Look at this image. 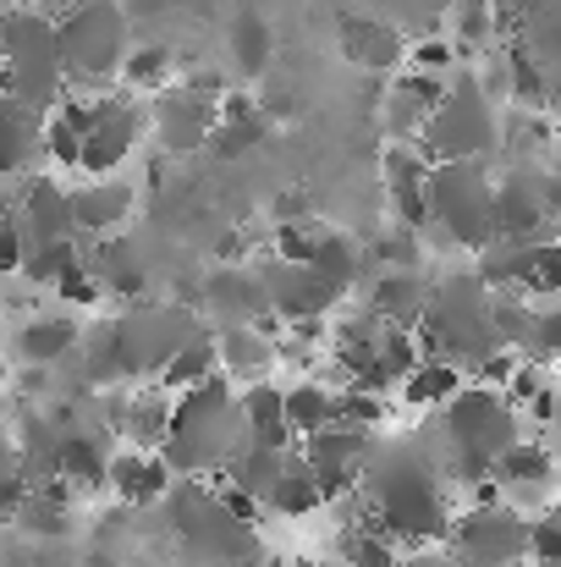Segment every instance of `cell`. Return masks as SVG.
Listing matches in <instances>:
<instances>
[{
	"label": "cell",
	"instance_id": "cell-44",
	"mask_svg": "<svg viewBox=\"0 0 561 567\" xmlns=\"http://www.w3.org/2000/svg\"><path fill=\"white\" fill-rule=\"evenodd\" d=\"M309 265H320L336 287H359V276H364V248L347 237V231H336V226H325V237H320V248H314V259Z\"/></svg>",
	"mask_w": 561,
	"mask_h": 567
},
{
	"label": "cell",
	"instance_id": "cell-3",
	"mask_svg": "<svg viewBox=\"0 0 561 567\" xmlns=\"http://www.w3.org/2000/svg\"><path fill=\"white\" fill-rule=\"evenodd\" d=\"M160 518L183 551V567H264L259 524L242 518L215 480H177Z\"/></svg>",
	"mask_w": 561,
	"mask_h": 567
},
{
	"label": "cell",
	"instance_id": "cell-11",
	"mask_svg": "<svg viewBox=\"0 0 561 567\" xmlns=\"http://www.w3.org/2000/svg\"><path fill=\"white\" fill-rule=\"evenodd\" d=\"M429 226L446 231L451 248L479 259L496 243V177H490V166H435Z\"/></svg>",
	"mask_w": 561,
	"mask_h": 567
},
{
	"label": "cell",
	"instance_id": "cell-40",
	"mask_svg": "<svg viewBox=\"0 0 561 567\" xmlns=\"http://www.w3.org/2000/svg\"><path fill=\"white\" fill-rule=\"evenodd\" d=\"M463 385H468V380H463V364H451V359H429V364H418V370L407 375L402 402H407V408H424V413H440Z\"/></svg>",
	"mask_w": 561,
	"mask_h": 567
},
{
	"label": "cell",
	"instance_id": "cell-15",
	"mask_svg": "<svg viewBox=\"0 0 561 567\" xmlns=\"http://www.w3.org/2000/svg\"><path fill=\"white\" fill-rule=\"evenodd\" d=\"M496 243H557L551 204H546V172L518 161L496 177Z\"/></svg>",
	"mask_w": 561,
	"mask_h": 567
},
{
	"label": "cell",
	"instance_id": "cell-18",
	"mask_svg": "<svg viewBox=\"0 0 561 567\" xmlns=\"http://www.w3.org/2000/svg\"><path fill=\"white\" fill-rule=\"evenodd\" d=\"M490 491H501V496H507L512 507H523V513H529V507L546 513V507L561 502V457L546 441H523V446H512V452L501 457Z\"/></svg>",
	"mask_w": 561,
	"mask_h": 567
},
{
	"label": "cell",
	"instance_id": "cell-45",
	"mask_svg": "<svg viewBox=\"0 0 561 567\" xmlns=\"http://www.w3.org/2000/svg\"><path fill=\"white\" fill-rule=\"evenodd\" d=\"M490 33H496V0H463V6H451V44H457V55H479L485 44H490Z\"/></svg>",
	"mask_w": 561,
	"mask_h": 567
},
{
	"label": "cell",
	"instance_id": "cell-34",
	"mask_svg": "<svg viewBox=\"0 0 561 567\" xmlns=\"http://www.w3.org/2000/svg\"><path fill=\"white\" fill-rule=\"evenodd\" d=\"M226 44H231V61L242 78H264L270 72V55H276V33H270V17L242 6L226 28Z\"/></svg>",
	"mask_w": 561,
	"mask_h": 567
},
{
	"label": "cell",
	"instance_id": "cell-23",
	"mask_svg": "<svg viewBox=\"0 0 561 567\" xmlns=\"http://www.w3.org/2000/svg\"><path fill=\"white\" fill-rule=\"evenodd\" d=\"M72 204H77V231L116 237L133 220V209H138V188L127 177H83L72 188Z\"/></svg>",
	"mask_w": 561,
	"mask_h": 567
},
{
	"label": "cell",
	"instance_id": "cell-25",
	"mask_svg": "<svg viewBox=\"0 0 561 567\" xmlns=\"http://www.w3.org/2000/svg\"><path fill=\"white\" fill-rule=\"evenodd\" d=\"M429 292H435V281H429L424 270H374L370 309L385 320V326L418 331L424 315H429Z\"/></svg>",
	"mask_w": 561,
	"mask_h": 567
},
{
	"label": "cell",
	"instance_id": "cell-27",
	"mask_svg": "<svg viewBox=\"0 0 561 567\" xmlns=\"http://www.w3.org/2000/svg\"><path fill=\"white\" fill-rule=\"evenodd\" d=\"M83 326L72 320V315H33V320H22L17 326V359L28 364V370H50V364H61V359H72V353H83Z\"/></svg>",
	"mask_w": 561,
	"mask_h": 567
},
{
	"label": "cell",
	"instance_id": "cell-22",
	"mask_svg": "<svg viewBox=\"0 0 561 567\" xmlns=\"http://www.w3.org/2000/svg\"><path fill=\"white\" fill-rule=\"evenodd\" d=\"M172 413H177V396L166 385H138L133 396L111 402V430L122 446H138V452H160L166 435H172Z\"/></svg>",
	"mask_w": 561,
	"mask_h": 567
},
{
	"label": "cell",
	"instance_id": "cell-1",
	"mask_svg": "<svg viewBox=\"0 0 561 567\" xmlns=\"http://www.w3.org/2000/svg\"><path fill=\"white\" fill-rule=\"evenodd\" d=\"M359 496H364V513L407 551H435L440 540H451V524L463 513L457 485L440 474V463L429 457V446L418 435L374 441Z\"/></svg>",
	"mask_w": 561,
	"mask_h": 567
},
{
	"label": "cell",
	"instance_id": "cell-5",
	"mask_svg": "<svg viewBox=\"0 0 561 567\" xmlns=\"http://www.w3.org/2000/svg\"><path fill=\"white\" fill-rule=\"evenodd\" d=\"M429 359H451V364H474L485 370L490 359L512 353L501 342V326H496V292L490 281L479 276V265H457L435 281L429 292V315L418 326Z\"/></svg>",
	"mask_w": 561,
	"mask_h": 567
},
{
	"label": "cell",
	"instance_id": "cell-39",
	"mask_svg": "<svg viewBox=\"0 0 561 567\" xmlns=\"http://www.w3.org/2000/svg\"><path fill=\"white\" fill-rule=\"evenodd\" d=\"M331 496L320 491V480H314V468L292 452V463H287V474H281V485H276V496H270V507L264 513H276V518H314L320 507H325Z\"/></svg>",
	"mask_w": 561,
	"mask_h": 567
},
{
	"label": "cell",
	"instance_id": "cell-2",
	"mask_svg": "<svg viewBox=\"0 0 561 567\" xmlns=\"http://www.w3.org/2000/svg\"><path fill=\"white\" fill-rule=\"evenodd\" d=\"M418 441L429 446V457L440 463V474L457 485V491H485L501 468V457L512 446H523V408L496 391V385H463L440 413L424 419Z\"/></svg>",
	"mask_w": 561,
	"mask_h": 567
},
{
	"label": "cell",
	"instance_id": "cell-46",
	"mask_svg": "<svg viewBox=\"0 0 561 567\" xmlns=\"http://www.w3.org/2000/svg\"><path fill=\"white\" fill-rule=\"evenodd\" d=\"M529 364H561V298H534V320H529V342H523Z\"/></svg>",
	"mask_w": 561,
	"mask_h": 567
},
{
	"label": "cell",
	"instance_id": "cell-32",
	"mask_svg": "<svg viewBox=\"0 0 561 567\" xmlns=\"http://www.w3.org/2000/svg\"><path fill=\"white\" fill-rule=\"evenodd\" d=\"M89 265H94V276L105 281V292H116L122 303H144L149 270H144V259H138V248H133L127 237H105Z\"/></svg>",
	"mask_w": 561,
	"mask_h": 567
},
{
	"label": "cell",
	"instance_id": "cell-41",
	"mask_svg": "<svg viewBox=\"0 0 561 567\" xmlns=\"http://www.w3.org/2000/svg\"><path fill=\"white\" fill-rule=\"evenodd\" d=\"M89 111H94V100H66V105L44 122V161H55V166H72V172H77L83 133H89Z\"/></svg>",
	"mask_w": 561,
	"mask_h": 567
},
{
	"label": "cell",
	"instance_id": "cell-58",
	"mask_svg": "<svg viewBox=\"0 0 561 567\" xmlns=\"http://www.w3.org/2000/svg\"><path fill=\"white\" fill-rule=\"evenodd\" d=\"M529 567H561V563H529Z\"/></svg>",
	"mask_w": 561,
	"mask_h": 567
},
{
	"label": "cell",
	"instance_id": "cell-31",
	"mask_svg": "<svg viewBox=\"0 0 561 567\" xmlns=\"http://www.w3.org/2000/svg\"><path fill=\"white\" fill-rule=\"evenodd\" d=\"M270 133H276V122L264 116V105L248 100V94H231V100H226V116H220V127H215L209 155H220V161H242L253 144H270Z\"/></svg>",
	"mask_w": 561,
	"mask_h": 567
},
{
	"label": "cell",
	"instance_id": "cell-43",
	"mask_svg": "<svg viewBox=\"0 0 561 567\" xmlns=\"http://www.w3.org/2000/svg\"><path fill=\"white\" fill-rule=\"evenodd\" d=\"M215 375H220V337L204 331L193 348H183V359L166 370L160 385H166L172 396H183V391H193V385H204V380H215Z\"/></svg>",
	"mask_w": 561,
	"mask_h": 567
},
{
	"label": "cell",
	"instance_id": "cell-29",
	"mask_svg": "<svg viewBox=\"0 0 561 567\" xmlns=\"http://www.w3.org/2000/svg\"><path fill=\"white\" fill-rule=\"evenodd\" d=\"M242 413H248V441L253 446H270V452H298V430H292V413H287V391L259 380V385H242Z\"/></svg>",
	"mask_w": 561,
	"mask_h": 567
},
{
	"label": "cell",
	"instance_id": "cell-12",
	"mask_svg": "<svg viewBox=\"0 0 561 567\" xmlns=\"http://www.w3.org/2000/svg\"><path fill=\"white\" fill-rule=\"evenodd\" d=\"M144 133H149V111H144L133 94H94L77 172H83V177H122V166H127L133 150L144 144Z\"/></svg>",
	"mask_w": 561,
	"mask_h": 567
},
{
	"label": "cell",
	"instance_id": "cell-55",
	"mask_svg": "<svg viewBox=\"0 0 561 567\" xmlns=\"http://www.w3.org/2000/svg\"><path fill=\"white\" fill-rule=\"evenodd\" d=\"M551 105L561 111V72H551Z\"/></svg>",
	"mask_w": 561,
	"mask_h": 567
},
{
	"label": "cell",
	"instance_id": "cell-35",
	"mask_svg": "<svg viewBox=\"0 0 561 567\" xmlns=\"http://www.w3.org/2000/svg\"><path fill=\"white\" fill-rule=\"evenodd\" d=\"M0 116H6V155H0V166H6V177H22L44 155V122L50 116H39V111H28L17 100H6Z\"/></svg>",
	"mask_w": 561,
	"mask_h": 567
},
{
	"label": "cell",
	"instance_id": "cell-56",
	"mask_svg": "<svg viewBox=\"0 0 561 567\" xmlns=\"http://www.w3.org/2000/svg\"><path fill=\"white\" fill-rule=\"evenodd\" d=\"M11 11H28V0H6V17H11Z\"/></svg>",
	"mask_w": 561,
	"mask_h": 567
},
{
	"label": "cell",
	"instance_id": "cell-17",
	"mask_svg": "<svg viewBox=\"0 0 561 567\" xmlns=\"http://www.w3.org/2000/svg\"><path fill=\"white\" fill-rule=\"evenodd\" d=\"M374 441H380V435H370V430L331 424V430L309 435V441L298 446V457L314 468L320 491H325L331 502H342V496H359V485H364V468H370Z\"/></svg>",
	"mask_w": 561,
	"mask_h": 567
},
{
	"label": "cell",
	"instance_id": "cell-13",
	"mask_svg": "<svg viewBox=\"0 0 561 567\" xmlns=\"http://www.w3.org/2000/svg\"><path fill=\"white\" fill-rule=\"evenodd\" d=\"M220 116H226V100H220V94H209V89H198V83H177V89H166V94L149 105V133H155V144H160L166 155L183 161V155H198V150L215 144Z\"/></svg>",
	"mask_w": 561,
	"mask_h": 567
},
{
	"label": "cell",
	"instance_id": "cell-19",
	"mask_svg": "<svg viewBox=\"0 0 561 567\" xmlns=\"http://www.w3.org/2000/svg\"><path fill=\"white\" fill-rule=\"evenodd\" d=\"M451 78H424V72H402L385 94H380V133L385 144H418L429 116L440 111Z\"/></svg>",
	"mask_w": 561,
	"mask_h": 567
},
{
	"label": "cell",
	"instance_id": "cell-8",
	"mask_svg": "<svg viewBox=\"0 0 561 567\" xmlns=\"http://www.w3.org/2000/svg\"><path fill=\"white\" fill-rule=\"evenodd\" d=\"M61 61H66V83L77 94H105L111 83H122L127 61H133V22L122 0H77L61 17Z\"/></svg>",
	"mask_w": 561,
	"mask_h": 567
},
{
	"label": "cell",
	"instance_id": "cell-53",
	"mask_svg": "<svg viewBox=\"0 0 561 567\" xmlns=\"http://www.w3.org/2000/svg\"><path fill=\"white\" fill-rule=\"evenodd\" d=\"M534 563H561V502L534 513Z\"/></svg>",
	"mask_w": 561,
	"mask_h": 567
},
{
	"label": "cell",
	"instance_id": "cell-20",
	"mask_svg": "<svg viewBox=\"0 0 561 567\" xmlns=\"http://www.w3.org/2000/svg\"><path fill=\"white\" fill-rule=\"evenodd\" d=\"M380 177H385L396 220L424 231V226H429V177H435V161L424 155V144H385Z\"/></svg>",
	"mask_w": 561,
	"mask_h": 567
},
{
	"label": "cell",
	"instance_id": "cell-33",
	"mask_svg": "<svg viewBox=\"0 0 561 567\" xmlns=\"http://www.w3.org/2000/svg\"><path fill=\"white\" fill-rule=\"evenodd\" d=\"M287 463H292V452H270V446H242L237 457H231V468L220 474L226 485H237L242 496H253L259 507H270V496H276V485H281V474H287Z\"/></svg>",
	"mask_w": 561,
	"mask_h": 567
},
{
	"label": "cell",
	"instance_id": "cell-49",
	"mask_svg": "<svg viewBox=\"0 0 561 567\" xmlns=\"http://www.w3.org/2000/svg\"><path fill=\"white\" fill-rule=\"evenodd\" d=\"M385 391H374V385H342V424H353V430H380L385 424Z\"/></svg>",
	"mask_w": 561,
	"mask_h": 567
},
{
	"label": "cell",
	"instance_id": "cell-51",
	"mask_svg": "<svg viewBox=\"0 0 561 567\" xmlns=\"http://www.w3.org/2000/svg\"><path fill=\"white\" fill-rule=\"evenodd\" d=\"M55 298H61L66 309H94V303L105 298V281H100V276H94V265L83 259V265H77V270H72V276L55 287Z\"/></svg>",
	"mask_w": 561,
	"mask_h": 567
},
{
	"label": "cell",
	"instance_id": "cell-26",
	"mask_svg": "<svg viewBox=\"0 0 561 567\" xmlns=\"http://www.w3.org/2000/svg\"><path fill=\"white\" fill-rule=\"evenodd\" d=\"M342 55H347L353 66H364V72H396V66L413 55V44H407L385 17L347 11V17H342Z\"/></svg>",
	"mask_w": 561,
	"mask_h": 567
},
{
	"label": "cell",
	"instance_id": "cell-57",
	"mask_svg": "<svg viewBox=\"0 0 561 567\" xmlns=\"http://www.w3.org/2000/svg\"><path fill=\"white\" fill-rule=\"evenodd\" d=\"M298 567H342V563H298Z\"/></svg>",
	"mask_w": 561,
	"mask_h": 567
},
{
	"label": "cell",
	"instance_id": "cell-47",
	"mask_svg": "<svg viewBox=\"0 0 561 567\" xmlns=\"http://www.w3.org/2000/svg\"><path fill=\"white\" fill-rule=\"evenodd\" d=\"M77 265H83V248H77V243H39L33 259L22 265V276H28L33 287H50V292H55Z\"/></svg>",
	"mask_w": 561,
	"mask_h": 567
},
{
	"label": "cell",
	"instance_id": "cell-38",
	"mask_svg": "<svg viewBox=\"0 0 561 567\" xmlns=\"http://www.w3.org/2000/svg\"><path fill=\"white\" fill-rule=\"evenodd\" d=\"M534 248L540 243H490L474 265L490 281V292H529V281H534Z\"/></svg>",
	"mask_w": 561,
	"mask_h": 567
},
{
	"label": "cell",
	"instance_id": "cell-30",
	"mask_svg": "<svg viewBox=\"0 0 561 567\" xmlns=\"http://www.w3.org/2000/svg\"><path fill=\"white\" fill-rule=\"evenodd\" d=\"M220 337V375L242 380V385H259L270 380L276 359H281V342L264 337L259 326H237V331H215Z\"/></svg>",
	"mask_w": 561,
	"mask_h": 567
},
{
	"label": "cell",
	"instance_id": "cell-9",
	"mask_svg": "<svg viewBox=\"0 0 561 567\" xmlns=\"http://www.w3.org/2000/svg\"><path fill=\"white\" fill-rule=\"evenodd\" d=\"M424 155L435 166H485L501 144H507V116H501V100H490L485 78L479 72H457L440 111L429 116L424 127Z\"/></svg>",
	"mask_w": 561,
	"mask_h": 567
},
{
	"label": "cell",
	"instance_id": "cell-7",
	"mask_svg": "<svg viewBox=\"0 0 561 567\" xmlns=\"http://www.w3.org/2000/svg\"><path fill=\"white\" fill-rule=\"evenodd\" d=\"M0 50H6V100L55 116L66 105V61H61V22L44 17L39 6L11 11L0 22Z\"/></svg>",
	"mask_w": 561,
	"mask_h": 567
},
{
	"label": "cell",
	"instance_id": "cell-4",
	"mask_svg": "<svg viewBox=\"0 0 561 567\" xmlns=\"http://www.w3.org/2000/svg\"><path fill=\"white\" fill-rule=\"evenodd\" d=\"M242 446H248L242 391H231V380L215 375L177 396L172 435H166L160 457L172 463L177 480H220Z\"/></svg>",
	"mask_w": 561,
	"mask_h": 567
},
{
	"label": "cell",
	"instance_id": "cell-10",
	"mask_svg": "<svg viewBox=\"0 0 561 567\" xmlns=\"http://www.w3.org/2000/svg\"><path fill=\"white\" fill-rule=\"evenodd\" d=\"M451 563L457 567H529L534 563V513L512 507L501 491H479L446 540Z\"/></svg>",
	"mask_w": 561,
	"mask_h": 567
},
{
	"label": "cell",
	"instance_id": "cell-48",
	"mask_svg": "<svg viewBox=\"0 0 561 567\" xmlns=\"http://www.w3.org/2000/svg\"><path fill=\"white\" fill-rule=\"evenodd\" d=\"M374 259L380 270H424V243H418V226H391L380 243H374Z\"/></svg>",
	"mask_w": 561,
	"mask_h": 567
},
{
	"label": "cell",
	"instance_id": "cell-14",
	"mask_svg": "<svg viewBox=\"0 0 561 567\" xmlns=\"http://www.w3.org/2000/svg\"><path fill=\"white\" fill-rule=\"evenodd\" d=\"M259 276H264V292H270V309L287 320V326H314L325 315H336L353 292L336 287L320 265H298V259H259Z\"/></svg>",
	"mask_w": 561,
	"mask_h": 567
},
{
	"label": "cell",
	"instance_id": "cell-24",
	"mask_svg": "<svg viewBox=\"0 0 561 567\" xmlns=\"http://www.w3.org/2000/svg\"><path fill=\"white\" fill-rule=\"evenodd\" d=\"M111 491L127 502V507H160L172 491H177V474L160 452H138V446H116V463H111Z\"/></svg>",
	"mask_w": 561,
	"mask_h": 567
},
{
	"label": "cell",
	"instance_id": "cell-36",
	"mask_svg": "<svg viewBox=\"0 0 561 567\" xmlns=\"http://www.w3.org/2000/svg\"><path fill=\"white\" fill-rule=\"evenodd\" d=\"M287 413H292V430H298V446L331 424H342V391H331L325 380H298L287 391Z\"/></svg>",
	"mask_w": 561,
	"mask_h": 567
},
{
	"label": "cell",
	"instance_id": "cell-21",
	"mask_svg": "<svg viewBox=\"0 0 561 567\" xmlns=\"http://www.w3.org/2000/svg\"><path fill=\"white\" fill-rule=\"evenodd\" d=\"M11 209L33 243H77V204H72V188H61L55 177H44V172L28 177Z\"/></svg>",
	"mask_w": 561,
	"mask_h": 567
},
{
	"label": "cell",
	"instance_id": "cell-16",
	"mask_svg": "<svg viewBox=\"0 0 561 567\" xmlns=\"http://www.w3.org/2000/svg\"><path fill=\"white\" fill-rule=\"evenodd\" d=\"M198 315H204L215 331L259 326L264 315H276L259 265H215L209 276H198Z\"/></svg>",
	"mask_w": 561,
	"mask_h": 567
},
{
	"label": "cell",
	"instance_id": "cell-52",
	"mask_svg": "<svg viewBox=\"0 0 561 567\" xmlns=\"http://www.w3.org/2000/svg\"><path fill=\"white\" fill-rule=\"evenodd\" d=\"M529 298H561V237L534 248V281H529Z\"/></svg>",
	"mask_w": 561,
	"mask_h": 567
},
{
	"label": "cell",
	"instance_id": "cell-50",
	"mask_svg": "<svg viewBox=\"0 0 561 567\" xmlns=\"http://www.w3.org/2000/svg\"><path fill=\"white\" fill-rule=\"evenodd\" d=\"M451 61H457V44H451L446 33H429V39H418V44H413L407 72H424V78H457V72H451Z\"/></svg>",
	"mask_w": 561,
	"mask_h": 567
},
{
	"label": "cell",
	"instance_id": "cell-54",
	"mask_svg": "<svg viewBox=\"0 0 561 567\" xmlns=\"http://www.w3.org/2000/svg\"><path fill=\"white\" fill-rule=\"evenodd\" d=\"M402 567H457V563H451V551H446V557H440V551H407Z\"/></svg>",
	"mask_w": 561,
	"mask_h": 567
},
{
	"label": "cell",
	"instance_id": "cell-6",
	"mask_svg": "<svg viewBox=\"0 0 561 567\" xmlns=\"http://www.w3.org/2000/svg\"><path fill=\"white\" fill-rule=\"evenodd\" d=\"M105 331L127 385H160L183 348L209 331V320L193 303H127L116 320H105Z\"/></svg>",
	"mask_w": 561,
	"mask_h": 567
},
{
	"label": "cell",
	"instance_id": "cell-42",
	"mask_svg": "<svg viewBox=\"0 0 561 567\" xmlns=\"http://www.w3.org/2000/svg\"><path fill=\"white\" fill-rule=\"evenodd\" d=\"M122 89L160 100L166 89H177V55H172L166 44H138L133 61H127V72H122Z\"/></svg>",
	"mask_w": 561,
	"mask_h": 567
},
{
	"label": "cell",
	"instance_id": "cell-37",
	"mask_svg": "<svg viewBox=\"0 0 561 567\" xmlns=\"http://www.w3.org/2000/svg\"><path fill=\"white\" fill-rule=\"evenodd\" d=\"M336 563L342 567H402V546L364 513L359 524H342V535H336Z\"/></svg>",
	"mask_w": 561,
	"mask_h": 567
},
{
	"label": "cell",
	"instance_id": "cell-28",
	"mask_svg": "<svg viewBox=\"0 0 561 567\" xmlns=\"http://www.w3.org/2000/svg\"><path fill=\"white\" fill-rule=\"evenodd\" d=\"M111 463H116V446L105 435H89V430H66L61 446H55V480L66 491H100V485H111Z\"/></svg>",
	"mask_w": 561,
	"mask_h": 567
}]
</instances>
